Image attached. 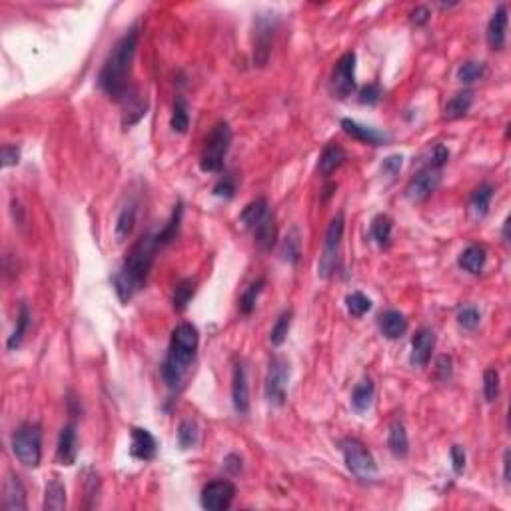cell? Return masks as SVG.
<instances>
[{"label":"cell","mask_w":511,"mask_h":511,"mask_svg":"<svg viewBox=\"0 0 511 511\" xmlns=\"http://www.w3.org/2000/svg\"><path fill=\"white\" fill-rule=\"evenodd\" d=\"M136 48H138V31L130 28L120 41L116 42L114 48L110 50L104 66L98 74V84L116 102H124V98L130 92V74H132V63H134Z\"/></svg>","instance_id":"cell-1"},{"label":"cell","mask_w":511,"mask_h":511,"mask_svg":"<svg viewBox=\"0 0 511 511\" xmlns=\"http://www.w3.org/2000/svg\"><path fill=\"white\" fill-rule=\"evenodd\" d=\"M158 248H160V244L156 240V234H146L136 242L132 250L128 252L122 268L116 271L114 276V290L122 302L132 300V296L144 288Z\"/></svg>","instance_id":"cell-2"},{"label":"cell","mask_w":511,"mask_h":511,"mask_svg":"<svg viewBox=\"0 0 511 511\" xmlns=\"http://www.w3.org/2000/svg\"><path fill=\"white\" fill-rule=\"evenodd\" d=\"M200 344L198 328L194 323H180L176 330L172 332L168 355L162 364V377L166 382L170 389H176L184 382V376L188 372V367L196 357Z\"/></svg>","instance_id":"cell-3"},{"label":"cell","mask_w":511,"mask_h":511,"mask_svg":"<svg viewBox=\"0 0 511 511\" xmlns=\"http://www.w3.org/2000/svg\"><path fill=\"white\" fill-rule=\"evenodd\" d=\"M232 144V130L228 122H218L206 136V142L200 156V168L204 172H218L224 164V156L228 154Z\"/></svg>","instance_id":"cell-4"},{"label":"cell","mask_w":511,"mask_h":511,"mask_svg":"<svg viewBox=\"0 0 511 511\" xmlns=\"http://www.w3.org/2000/svg\"><path fill=\"white\" fill-rule=\"evenodd\" d=\"M12 451L24 468H38L42 459L41 426L22 424L12 436Z\"/></svg>","instance_id":"cell-5"},{"label":"cell","mask_w":511,"mask_h":511,"mask_svg":"<svg viewBox=\"0 0 511 511\" xmlns=\"http://www.w3.org/2000/svg\"><path fill=\"white\" fill-rule=\"evenodd\" d=\"M340 449L344 456L348 470L354 473L357 480L372 481L377 475V466L374 456L370 453V449L365 448L360 439L344 438L340 441Z\"/></svg>","instance_id":"cell-6"},{"label":"cell","mask_w":511,"mask_h":511,"mask_svg":"<svg viewBox=\"0 0 511 511\" xmlns=\"http://www.w3.org/2000/svg\"><path fill=\"white\" fill-rule=\"evenodd\" d=\"M342 236H344V212H338V216L330 222L328 232H326L322 258H320V264H318L320 278H330L335 271V268H338Z\"/></svg>","instance_id":"cell-7"},{"label":"cell","mask_w":511,"mask_h":511,"mask_svg":"<svg viewBox=\"0 0 511 511\" xmlns=\"http://www.w3.org/2000/svg\"><path fill=\"white\" fill-rule=\"evenodd\" d=\"M288 382H290V364L282 355L270 357L268 376H266V399L271 406L282 407L288 397Z\"/></svg>","instance_id":"cell-8"},{"label":"cell","mask_w":511,"mask_h":511,"mask_svg":"<svg viewBox=\"0 0 511 511\" xmlns=\"http://www.w3.org/2000/svg\"><path fill=\"white\" fill-rule=\"evenodd\" d=\"M439 180H441V168L434 166L431 162H426L424 166L417 170L407 182L406 196L412 202H424L428 200L436 188H438Z\"/></svg>","instance_id":"cell-9"},{"label":"cell","mask_w":511,"mask_h":511,"mask_svg":"<svg viewBox=\"0 0 511 511\" xmlns=\"http://www.w3.org/2000/svg\"><path fill=\"white\" fill-rule=\"evenodd\" d=\"M236 495L234 483L228 480H214L208 485H204L202 490V507L210 511H224L228 510Z\"/></svg>","instance_id":"cell-10"},{"label":"cell","mask_w":511,"mask_h":511,"mask_svg":"<svg viewBox=\"0 0 511 511\" xmlns=\"http://www.w3.org/2000/svg\"><path fill=\"white\" fill-rule=\"evenodd\" d=\"M355 90V53H345L332 72V92L338 98H348Z\"/></svg>","instance_id":"cell-11"},{"label":"cell","mask_w":511,"mask_h":511,"mask_svg":"<svg viewBox=\"0 0 511 511\" xmlns=\"http://www.w3.org/2000/svg\"><path fill=\"white\" fill-rule=\"evenodd\" d=\"M276 31V21L270 16H260L256 22V41H254V64L256 66H266L270 58L271 36Z\"/></svg>","instance_id":"cell-12"},{"label":"cell","mask_w":511,"mask_h":511,"mask_svg":"<svg viewBox=\"0 0 511 511\" xmlns=\"http://www.w3.org/2000/svg\"><path fill=\"white\" fill-rule=\"evenodd\" d=\"M232 402L234 409L246 416L250 412V389H248V377H246V365L238 362L234 365V374H232Z\"/></svg>","instance_id":"cell-13"},{"label":"cell","mask_w":511,"mask_h":511,"mask_svg":"<svg viewBox=\"0 0 511 511\" xmlns=\"http://www.w3.org/2000/svg\"><path fill=\"white\" fill-rule=\"evenodd\" d=\"M436 350V334L428 330V328H421L417 330L416 335L412 338V364L416 367H426L431 360V354Z\"/></svg>","instance_id":"cell-14"},{"label":"cell","mask_w":511,"mask_h":511,"mask_svg":"<svg viewBox=\"0 0 511 511\" xmlns=\"http://www.w3.org/2000/svg\"><path fill=\"white\" fill-rule=\"evenodd\" d=\"M158 443L154 436L142 428H132L130 431V456L138 461H152L156 458Z\"/></svg>","instance_id":"cell-15"},{"label":"cell","mask_w":511,"mask_h":511,"mask_svg":"<svg viewBox=\"0 0 511 511\" xmlns=\"http://www.w3.org/2000/svg\"><path fill=\"white\" fill-rule=\"evenodd\" d=\"M505 32H507V6L500 4L488 22V32H485V38H488L491 50H503Z\"/></svg>","instance_id":"cell-16"},{"label":"cell","mask_w":511,"mask_h":511,"mask_svg":"<svg viewBox=\"0 0 511 511\" xmlns=\"http://www.w3.org/2000/svg\"><path fill=\"white\" fill-rule=\"evenodd\" d=\"M342 128L348 136H352L354 140H360L364 144H370V146H382L387 142V136L384 132H380L376 128L372 126L360 124L355 120H350V118H344L342 120Z\"/></svg>","instance_id":"cell-17"},{"label":"cell","mask_w":511,"mask_h":511,"mask_svg":"<svg viewBox=\"0 0 511 511\" xmlns=\"http://www.w3.org/2000/svg\"><path fill=\"white\" fill-rule=\"evenodd\" d=\"M78 456V436L72 424L64 426L58 438V448H56V459L60 466H72Z\"/></svg>","instance_id":"cell-18"},{"label":"cell","mask_w":511,"mask_h":511,"mask_svg":"<svg viewBox=\"0 0 511 511\" xmlns=\"http://www.w3.org/2000/svg\"><path fill=\"white\" fill-rule=\"evenodd\" d=\"M2 510L6 511H22L26 510V490L22 481L16 475H9L4 481V491H2Z\"/></svg>","instance_id":"cell-19"},{"label":"cell","mask_w":511,"mask_h":511,"mask_svg":"<svg viewBox=\"0 0 511 511\" xmlns=\"http://www.w3.org/2000/svg\"><path fill=\"white\" fill-rule=\"evenodd\" d=\"M252 234H254V244L262 252H270L274 248V244H276V238H278V228H276L274 214H268L266 218L262 220L260 224L252 230Z\"/></svg>","instance_id":"cell-20"},{"label":"cell","mask_w":511,"mask_h":511,"mask_svg":"<svg viewBox=\"0 0 511 511\" xmlns=\"http://www.w3.org/2000/svg\"><path fill=\"white\" fill-rule=\"evenodd\" d=\"M380 330L387 340H397L407 332L406 316L397 310H387L380 316Z\"/></svg>","instance_id":"cell-21"},{"label":"cell","mask_w":511,"mask_h":511,"mask_svg":"<svg viewBox=\"0 0 511 511\" xmlns=\"http://www.w3.org/2000/svg\"><path fill=\"white\" fill-rule=\"evenodd\" d=\"M374 396H376V386L370 377H364L355 384L354 392H352V407L355 414H365L372 404H374Z\"/></svg>","instance_id":"cell-22"},{"label":"cell","mask_w":511,"mask_h":511,"mask_svg":"<svg viewBox=\"0 0 511 511\" xmlns=\"http://www.w3.org/2000/svg\"><path fill=\"white\" fill-rule=\"evenodd\" d=\"M485 260H488L485 248H483V246H478V244H471V246H468L466 250L461 252L458 264L461 270L470 271L473 276H478V274H481V270L485 268Z\"/></svg>","instance_id":"cell-23"},{"label":"cell","mask_w":511,"mask_h":511,"mask_svg":"<svg viewBox=\"0 0 511 511\" xmlns=\"http://www.w3.org/2000/svg\"><path fill=\"white\" fill-rule=\"evenodd\" d=\"M122 104H124V116H122V126H124V128L134 126L136 122H140V120L146 116L148 102L146 100H142L140 95H136L134 90L126 96Z\"/></svg>","instance_id":"cell-24"},{"label":"cell","mask_w":511,"mask_h":511,"mask_svg":"<svg viewBox=\"0 0 511 511\" xmlns=\"http://www.w3.org/2000/svg\"><path fill=\"white\" fill-rule=\"evenodd\" d=\"M491 198H493V186L491 184H480L478 188L471 192L470 198V212L475 220H481L488 216L490 212Z\"/></svg>","instance_id":"cell-25"},{"label":"cell","mask_w":511,"mask_h":511,"mask_svg":"<svg viewBox=\"0 0 511 511\" xmlns=\"http://www.w3.org/2000/svg\"><path fill=\"white\" fill-rule=\"evenodd\" d=\"M387 446H389V451H392L396 458H406L407 451H409V439H407L406 426H404L399 419L392 421V426H389V431H387Z\"/></svg>","instance_id":"cell-26"},{"label":"cell","mask_w":511,"mask_h":511,"mask_svg":"<svg viewBox=\"0 0 511 511\" xmlns=\"http://www.w3.org/2000/svg\"><path fill=\"white\" fill-rule=\"evenodd\" d=\"M268 214H271L270 206H268V200L256 198L254 202H250L246 208L242 210L240 222L244 224V228H248L252 232Z\"/></svg>","instance_id":"cell-27"},{"label":"cell","mask_w":511,"mask_h":511,"mask_svg":"<svg viewBox=\"0 0 511 511\" xmlns=\"http://www.w3.org/2000/svg\"><path fill=\"white\" fill-rule=\"evenodd\" d=\"M344 162H345L344 148L338 146V144H328V146L322 150V154H320L318 168H320V172H322L323 176H330V174L335 172V170L342 166Z\"/></svg>","instance_id":"cell-28"},{"label":"cell","mask_w":511,"mask_h":511,"mask_svg":"<svg viewBox=\"0 0 511 511\" xmlns=\"http://www.w3.org/2000/svg\"><path fill=\"white\" fill-rule=\"evenodd\" d=\"M471 104H473V92L471 90H463L458 92L456 96L449 98V102L446 104V116L451 120H458L470 112Z\"/></svg>","instance_id":"cell-29"},{"label":"cell","mask_w":511,"mask_h":511,"mask_svg":"<svg viewBox=\"0 0 511 511\" xmlns=\"http://www.w3.org/2000/svg\"><path fill=\"white\" fill-rule=\"evenodd\" d=\"M66 507V490L58 480H50L44 491V510L60 511Z\"/></svg>","instance_id":"cell-30"},{"label":"cell","mask_w":511,"mask_h":511,"mask_svg":"<svg viewBox=\"0 0 511 511\" xmlns=\"http://www.w3.org/2000/svg\"><path fill=\"white\" fill-rule=\"evenodd\" d=\"M392 230H394V222L387 214H380L372 220V238L376 240L377 246H387L392 240Z\"/></svg>","instance_id":"cell-31"},{"label":"cell","mask_w":511,"mask_h":511,"mask_svg":"<svg viewBox=\"0 0 511 511\" xmlns=\"http://www.w3.org/2000/svg\"><path fill=\"white\" fill-rule=\"evenodd\" d=\"M28 323H31V310H28L26 303H22L18 318H16V328H14V332H12V335L9 338V342H6L9 350H16V348L22 344L24 334H26V330H28Z\"/></svg>","instance_id":"cell-32"},{"label":"cell","mask_w":511,"mask_h":511,"mask_svg":"<svg viewBox=\"0 0 511 511\" xmlns=\"http://www.w3.org/2000/svg\"><path fill=\"white\" fill-rule=\"evenodd\" d=\"M190 126L188 106L184 98H176L174 100V110H172V118H170V128L178 132V134H186Z\"/></svg>","instance_id":"cell-33"},{"label":"cell","mask_w":511,"mask_h":511,"mask_svg":"<svg viewBox=\"0 0 511 511\" xmlns=\"http://www.w3.org/2000/svg\"><path fill=\"white\" fill-rule=\"evenodd\" d=\"M134 224H136V206L134 204H130V206H126V208L120 212V216L116 220V238H118V242L126 240V238L132 234Z\"/></svg>","instance_id":"cell-34"},{"label":"cell","mask_w":511,"mask_h":511,"mask_svg":"<svg viewBox=\"0 0 511 511\" xmlns=\"http://www.w3.org/2000/svg\"><path fill=\"white\" fill-rule=\"evenodd\" d=\"M194 294H196V282L194 280H182V282L178 284L176 290H174V310L176 312H184L186 310V306L190 303V300L194 298Z\"/></svg>","instance_id":"cell-35"},{"label":"cell","mask_w":511,"mask_h":511,"mask_svg":"<svg viewBox=\"0 0 511 511\" xmlns=\"http://www.w3.org/2000/svg\"><path fill=\"white\" fill-rule=\"evenodd\" d=\"M290 326H292V310H286V312L280 313V318L276 320L274 328H271V332H270L271 345L280 348V345L286 342L288 332H290Z\"/></svg>","instance_id":"cell-36"},{"label":"cell","mask_w":511,"mask_h":511,"mask_svg":"<svg viewBox=\"0 0 511 511\" xmlns=\"http://www.w3.org/2000/svg\"><path fill=\"white\" fill-rule=\"evenodd\" d=\"M488 72V66L483 63H475V60H468L458 68V80L461 84H471L475 80H481Z\"/></svg>","instance_id":"cell-37"},{"label":"cell","mask_w":511,"mask_h":511,"mask_svg":"<svg viewBox=\"0 0 511 511\" xmlns=\"http://www.w3.org/2000/svg\"><path fill=\"white\" fill-rule=\"evenodd\" d=\"M280 256H282V260H286L288 264H296V262L300 260V234H298V230L296 228L290 230V234L284 238L282 248H280Z\"/></svg>","instance_id":"cell-38"},{"label":"cell","mask_w":511,"mask_h":511,"mask_svg":"<svg viewBox=\"0 0 511 511\" xmlns=\"http://www.w3.org/2000/svg\"><path fill=\"white\" fill-rule=\"evenodd\" d=\"M178 443L182 449L194 448L198 443V426L192 419H184L178 426Z\"/></svg>","instance_id":"cell-39"},{"label":"cell","mask_w":511,"mask_h":511,"mask_svg":"<svg viewBox=\"0 0 511 511\" xmlns=\"http://www.w3.org/2000/svg\"><path fill=\"white\" fill-rule=\"evenodd\" d=\"M180 220H182V204H178L176 210H174V214H172V218L168 220L166 226L156 234V240L158 244H160V248L166 246L168 242H172L176 238L178 228H180Z\"/></svg>","instance_id":"cell-40"},{"label":"cell","mask_w":511,"mask_h":511,"mask_svg":"<svg viewBox=\"0 0 511 511\" xmlns=\"http://www.w3.org/2000/svg\"><path fill=\"white\" fill-rule=\"evenodd\" d=\"M264 284H266V280H264V278H260V280H256L254 284H250V286L246 288V292L242 294V298H240L242 313L250 316V313L254 312V308H256V300H258V296H260Z\"/></svg>","instance_id":"cell-41"},{"label":"cell","mask_w":511,"mask_h":511,"mask_svg":"<svg viewBox=\"0 0 511 511\" xmlns=\"http://www.w3.org/2000/svg\"><path fill=\"white\" fill-rule=\"evenodd\" d=\"M345 306H348V312L352 313V316L362 318L364 313H367L372 310V300H370L367 296H364L362 292H354L345 298Z\"/></svg>","instance_id":"cell-42"},{"label":"cell","mask_w":511,"mask_h":511,"mask_svg":"<svg viewBox=\"0 0 511 511\" xmlns=\"http://www.w3.org/2000/svg\"><path fill=\"white\" fill-rule=\"evenodd\" d=\"M483 396L488 402H495L500 396V372L495 367L485 370L483 374Z\"/></svg>","instance_id":"cell-43"},{"label":"cell","mask_w":511,"mask_h":511,"mask_svg":"<svg viewBox=\"0 0 511 511\" xmlns=\"http://www.w3.org/2000/svg\"><path fill=\"white\" fill-rule=\"evenodd\" d=\"M480 312H478V308H473V306H466V308H461L458 313L459 328L470 330V332H473V330L480 326Z\"/></svg>","instance_id":"cell-44"},{"label":"cell","mask_w":511,"mask_h":511,"mask_svg":"<svg viewBox=\"0 0 511 511\" xmlns=\"http://www.w3.org/2000/svg\"><path fill=\"white\" fill-rule=\"evenodd\" d=\"M382 95H384V92H382V86H380V84H367V86H364V88L360 90V102H362V104L374 106L380 102Z\"/></svg>","instance_id":"cell-45"},{"label":"cell","mask_w":511,"mask_h":511,"mask_svg":"<svg viewBox=\"0 0 511 511\" xmlns=\"http://www.w3.org/2000/svg\"><path fill=\"white\" fill-rule=\"evenodd\" d=\"M21 160V148L12 146V144H4L2 146V166H16Z\"/></svg>","instance_id":"cell-46"},{"label":"cell","mask_w":511,"mask_h":511,"mask_svg":"<svg viewBox=\"0 0 511 511\" xmlns=\"http://www.w3.org/2000/svg\"><path fill=\"white\" fill-rule=\"evenodd\" d=\"M236 194V184L230 180V178H222L218 184L214 186V196H220V198H234Z\"/></svg>","instance_id":"cell-47"},{"label":"cell","mask_w":511,"mask_h":511,"mask_svg":"<svg viewBox=\"0 0 511 511\" xmlns=\"http://www.w3.org/2000/svg\"><path fill=\"white\" fill-rule=\"evenodd\" d=\"M98 485H100L98 475H96L95 471L88 468V470L84 471V491H86V497H96V493H98Z\"/></svg>","instance_id":"cell-48"},{"label":"cell","mask_w":511,"mask_h":511,"mask_svg":"<svg viewBox=\"0 0 511 511\" xmlns=\"http://www.w3.org/2000/svg\"><path fill=\"white\" fill-rule=\"evenodd\" d=\"M402 164H404V156L402 154H392V156H387L384 160V164H382V170L386 172L387 176H396L397 172L402 170Z\"/></svg>","instance_id":"cell-49"},{"label":"cell","mask_w":511,"mask_h":511,"mask_svg":"<svg viewBox=\"0 0 511 511\" xmlns=\"http://www.w3.org/2000/svg\"><path fill=\"white\" fill-rule=\"evenodd\" d=\"M449 453H451L453 471H456V473H463V470H466V449L461 448V446H453Z\"/></svg>","instance_id":"cell-50"},{"label":"cell","mask_w":511,"mask_h":511,"mask_svg":"<svg viewBox=\"0 0 511 511\" xmlns=\"http://www.w3.org/2000/svg\"><path fill=\"white\" fill-rule=\"evenodd\" d=\"M412 22L414 24H417V26H424V24H428L429 22V11H428V6H416L414 11H412Z\"/></svg>","instance_id":"cell-51"},{"label":"cell","mask_w":511,"mask_h":511,"mask_svg":"<svg viewBox=\"0 0 511 511\" xmlns=\"http://www.w3.org/2000/svg\"><path fill=\"white\" fill-rule=\"evenodd\" d=\"M438 377L443 382H448L451 377V357L448 355H441L438 360Z\"/></svg>","instance_id":"cell-52"},{"label":"cell","mask_w":511,"mask_h":511,"mask_svg":"<svg viewBox=\"0 0 511 511\" xmlns=\"http://www.w3.org/2000/svg\"><path fill=\"white\" fill-rule=\"evenodd\" d=\"M224 466H226V468H228L232 473H238V471L242 470V459L238 458V456H234V453H232V456H228V458H226Z\"/></svg>","instance_id":"cell-53"},{"label":"cell","mask_w":511,"mask_h":511,"mask_svg":"<svg viewBox=\"0 0 511 511\" xmlns=\"http://www.w3.org/2000/svg\"><path fill=\"white\" fill-rule=\"evenodd\" d=\"M503 480L510 483V449L503 453Z\"/></svg>","instance_id":"cell-54"}]
</instances>
